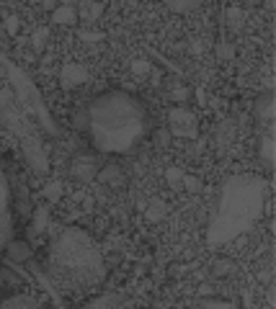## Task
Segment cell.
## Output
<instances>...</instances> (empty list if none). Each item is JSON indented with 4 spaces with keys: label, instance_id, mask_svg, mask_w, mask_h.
<instances>
[{
    "label": "cell",
    "instance_id": "d6986e66",
    "mask_svg": "<svg viewBox=\"0 0 276 309\" xmlns=\"http://www.w3.org/2000/svg\"><path fill=\"white\" fill-rule=\"evenodd\" d=\"M232 54H235V46L227 44L225 39H220V41H217V57H220V59H232Z\"/></svg>",
    "mask_w": 276,
    "mask_h": 309
},
{
    "label": "cell",
    "instance_id": "ba28073f",
    "mask_svg": "<svg viewBox=\"0 0 276 309\" xmlns=\"http://www.w3.org/2000/svg\"><path fill=\"white\" fill-rule=\"evenodd\" d=\"M238 132V121L235 118H222L217 127H215V145L217 147H225Z\"/></svg>",
    "mask_w": 276,
    "mask_h": 309
},
{
    "label": "cell",
    "instance_id": "ffe728a7",
    "mask_svg": "<svg viewBox=\"0 0 276 309\" xmlns=\"http://www.w3.org/2000/svg\"><path fill=\"white\" fill-rule=\"evenodd\" d=\"M181 185H186V191H191V194H199V191H201V180L194 178V175H186V173H183Z\"/></svg>",
    "mask_w": 276,
    "mask_h": 309
},
{
    "label": "cell",
    "instance_id": "ac0fdd59",
    "mask_svg": "<svg viewBox=\"0 0 276 309\" xmlns=\"http://www.w3.org/2000/svg\"><path fill=\"white\" fill-rule=\"evenodd\" d=\"M103 36H106V31H98V29H86V31H80V39L88 41V44L103 41Z\"/></svg>",
    "mask_w": 276,
    "mask_h": 309
},
{
    "label": "cell",
    "instance_id": "8fae6325",
    "mask_svg": "<svg viewBox=\"0 0 276 309\" xmlns=\"http://www.w3.org/2000/svg\"><path fill=\"white\" fill-rule=\"evenodd\" d=\"M225 23H227L230 31H240L245 26V13L240 8H227L225 11Z\"/></svg>",
    "mask_w": 276,
    "mask_h": 309
},
{
    "label": "cell",
    "instance_id": "9c48e42d",
    "mask_svg": "<svg viewBox=\"0 0 276 309\" xmlns=\"http://www.w3.org/2000/svg\"><path fill=\"white\" fill-rule=\"evenodd\" d=\"M52 21H54V23H62V26H73V23L78 21V11H75V6H70V3L57 6V8L52 11Z\"/></svg>",
    "mask_w": 276,
    "mask_h": 309
},
{
    "label": "cell",
    "instance_id": "5bb4252c",
    "mask_svg": "<svg viewBox=\"0 0 276 309\" xmlns=\"http://www.w3.org/2000/svg\"><path fill=\"white\" fill-rule=\"evenodd\" d=\"M47 222H49V209L47 206H39L34 211V232H41L47 227Z\"/></svg>",
    "mask_w": 276,
    "mask_h": 309
},
{
    "label": "cell",
    "instance_id": "30bf717a",
    "mask_svg": "<svg viewBox=\"0 0 276 309\" xmlns=\"http://www.w3.org/2000/svg\"><path fill=\"white\" fill-rule=\"evenodd\" d=\"M258 152H261V160L273 168V134H261L258 139Z\"/></svg>",
    "mask_w": 276,
    "mask_h": 309
},
{
    "label": "cell",
    "instance_id": "5b68a950",
    "mask_svg": "<svg viewBox=\"0 0 276 309\" xmlns=\"http://www.w3.org/2000/svg\"><path fill=\"white\" fill-rule=\"evenodd\" d=\"M91 80V73L86 65H80V62H67V65H62L59 70V83L65 90H75L80 85H86Z\"/></svg>",
    "mask_w": 276,
    "mask_h": 309
},
{
    "label": "cell",
    "instance_id": "6da1fadb",
    "mask_svg": "<svg viewBox=\"0 0 276 309\" xmlns=\"http://www.w3.org/2000/svg\"><path fill=\"white\" fill-rule=\"evenodd\" d=\"M88 132L98 152L119 155L132 150L145 134V108L126 93H109L88 106Z\"/></svg>",
    "mask_w": 276,
    "mask_h": 309
},
{
    "label": "cell",
    "instance_id": "277c9868",
    "mask_svg": "<svg viewBox=\"0 0 276 309\" xmlns=\"http://www.w3.org/2000/svg\"><path fill=\"white\" fill-rule=\"evenodd\" d=\"M98 170H101V160L96 155H75L73 162H70V175L75 180H80V183L96 180Z\"/></svg>",
    "mask_w": 276,
    "mask_h": 309
},
{
    "label": "cell",
    "instance_id": "44dd1931",
    "mask_svg": "<svg viewBox=\"0 0 276 309\" xmlns=\"http://www.w3.org/2000/svg\"><path fill=\"white\" fill-rule=\"evenodd\" d=\"M201 3H196V0H188V3H176V0H171L168 3V8L171 11H178V13H186V11H194V8H199Z\"/></svg>",
    "mask_w": 276,
    "mask_h": 309
},
{
    "label": "cell",
    "instance_id": "8992f818",
    "mask_svg": "<svg viewBox=\"0 0 276 309\" xmlns=\"http://www.w3.org/2000/svg\"><path fill=\"white\" fill-rule=\"evenodd\" d=\"M101 183H106V185H111V188H121V185L126 183V173H124V168L121 165H116V162H109V165H103L101 170H98V175H96Z\"/></svg>",
    "mask_w": 276,
    "mask_h": 309
},
{
    "label": "cell",
    "instance_id": "4fadbf2b",
    "mask_svg": "<svg viewBox=\"0 0 276 309\" xmlns=\"http://www.w3.org/2000/svg\"><path fill=\"white\" fill-rule=\"evenodd\" d=\"M165 211H168V209H165V204H163V201H153V204H150V209L145 211V217H147L150 222H160V219L165 217Z\"/></svg>",
    "mask_w": 276,
    "mask_h": 309
},
{
    "label": "cell",
    "instance_id": "4316f807",
    "mask_svg": "<svg viewBox=\"0 0 276 309\" xmlns=\"http://www.w3.org/2000/svg\"><path fill=\"white\" fill-rule=\"evenodd\" d=\"M3 306H36V301H26V299L16 296V301H3Z\"/></svg>",
    "mask_w": 276,
    "mask_h": 309
},
{
    "label": "cell",
    "instance_id": "7c38bea8",
    "mask_svg": "<svg viewBox=\"0 0 276 309\" xmlns=\"http://www.w3.org/2000/svg\"><path fill=\"white\" fill-rule=\"evenodd\" d=\"M129 70H132V75H134V78H147V75L153 73V65H150L147 59L137 57V59H132V62H129Z\"/></svg>",
    "mask_w": 276,
    "mask_h": 309
},
{
    "label": "cell",
    "instance_id": "484cf974",
    "mask_svg": "<svg viewBox=\"0 0 276 309\" xmlns=\"http://www.w3.org/2000/svg\"><path fill=\"white\" fill-rule=\"evenodd\" d=\"M171 98H173V101H178V103H186V101H188V90H186V88H176Z\"/></svg>",
    "mask_w": 276,
    "mask_h": 309
},
{
    "label": "cell",
    "instance_id": "f546056e",
    "mask_svg": "<svg viewBox=\"0 0 276 309\" xmlns=\"http://www.w3.org/2000/svg\"><path fill=\"white\" fill-rule=\"evenodd\" d=\"M196 98H199V103H206V96H204V90H201V88L196 90Z\"/></svg>",
    "mask_w": 276,
    "mask_h": 309
},
{
    "label": "cell",
    "instance_id": "2e32d148",
    "mask_svg": "<svg viewBox=\"0 0 276 309\" xmlns=\"http://www.w3.org/2000/svg\"><path fill=\"white\" fill-rule=\"evenodd\" d=\"M212 273H215V276H230V273H235V263H232V260H227V258H222V260H217V263H215Z\"/></svg>",
    "mask_w": 276,
    "mask_h": 309
},
{
    "label": "cell",
    "instance_id": "52a82bcc",
    "mask_svg": "<svg viewBox=\"0 0 276 309\" xmlns=\"http://www.w3.org/2000/svg\"><path fill=\"white\" fill-rule=\"evenodd\" d=\"M253 111H256V118H258L261 124H271V121H273V93L268 90V93L258 96Z\"/></svg>",
    "mask_w": 276,
    "mask_h": 309
},
{
    "label": "cell",
    "instance_id": "e0dca14e",
    "mask_svg": "<svg viewBox=\"0 0 276 309\" xmlns=\"http://www.w3.org/2000/svg\"><path fill=\"white\" fill-rule=\"evenodd\" d=\"M165 180L173 185V188H178V185H181V180H183V170H181V168H176V165L165 168Z\"/></svg>",
    "mask_w": 276,
    "mask_h": 309
},
{
    "label": "cell",
    "instance_id": "cb8c5ba5",
    "mask_svg": "<svg viewBox=\"0 0 276 309\" xmlns=\"http://www.w3.org/2000/svg\"><path fill=\"white\" fill-rule=\"evenodd\" d=\"M11 253H13V255H21L18 260H26V258H29V247L21 245V242H13V245H11Z\"/></svg>",
    "mask_w": 276,
    "mask_h": 309
},
{
    "label": "cell",
    "instance_id": "d4e9b609",
    "mask_svg": "<svg viewBox=\"0 0 276 309\" xmlns=\"http://www.w3.org/2000/svg\"><path fill=\"white\" fill-rule=\"evenodd\" d=\"M165 145H168V132H165V129L155 132V147H158V150H163Z\"/></svg>",
    "mask_w": 276,
    "mask_h": 309
},
{
    "label": "cell",
    "instance_id": "603a6c76",
    "mask_svg": "<svg viewBox=\"0 0 276 309\" xmlns=\"http://www.w3.org/2000/svg\"><path fill=\"white\" fill-rule=\"evenodd\" d=\"M59 194H62V185H59V183H49V185H47V191H44V196H47L49 201H57Z\"/></svg>",
    "mask_w": 276,
    "mask_h": 309
},
{
    "label": "cell",
    "instance_id": "f1b7e54d",
    "mask_svg": "<svg viewBox=\"0 0 276 309\" xmlns=\"http://www.w3.org/2000/svg\"><path fill=\"white\" fill-rule=\"evenodd\" d=\"M204 304H206V306H227V301H209V299H206Z\"/></svg>",
    "mask_w": 276,
    "mask_h": 309
},
{
    "label": "cell",
    "instance_id": "7402d4cb",
    "mask_svg": "<svg viewBox=\"0 0 276 309\" xmlns=\"http://www.w3.org/2000/svg\"><path fill=\"white\" fill-rule=\"evenodd\" d=\"M121 301H116V296H101V299H93L88 301V306H119Z\"/></svg>",
    "mask_w": 276,
    "mask_h": 309
},
{
    "label": "cell",
    "instance_id": "7a4b0ae2",
    "mask_svg": "<svg viewBox=\"0 0 276 309\" xmlns=\"http://www.w3.org/2000/svg\"><path fill=\"white\" fill-rule=\"evenodd\" d=\"M261 188L253 178H232L225 183L215 222H212V242H222L238 232H243L261 211Z\"/></svg>",
    "mask_w": 276,
    "mask_h": 309
},
{
    "label": "cell",
    "instance_id": "3957f363",
    "mask_svg": "<svg viewBox=\"0 0 276 309\" xmlns=\"http://www.w3.org/2000/svg\"><path fill=\"white\" fill-rule=\"evenodd\" d=\"M168 127H171V134L194 139L196 132H199V121H196L194 111L178 106V108H171V113H168Z\"/></svg>",
    "mask_w": 276,
    "mask_h": 309
},
{
    "label": "cell",
    "instance_id": "83f0119b",
    "mask_svg": "<svg viewBox=\"0 0 276 309\" xmlns=\"http://www.w3.org/2000/svg\"><path fill=\"white\" fill-rule=\"evenodd\" d=\"M6 29H8V34H16V31H18V18L11 16V18L6 21Z\"/></svg>",
    "mask_w": 276,
    "mask_h": 309
},
{
    "label": "cell",
    "instance_id": "9a60e30c",
    "mask_svg": "<svg viewBox=\"0 0 276 309\" xmlns=\"http://www.w3.org/2000/svg\"><path fill=\"white\" fill-rule=\"evenodd\" d=\"M47 39H49V29H36L34 36H31V46H34V52H41L44 44H47Z\"/></svg>",
    "mask_w": 276,
    "mask_h": 309
}]
</instances>
